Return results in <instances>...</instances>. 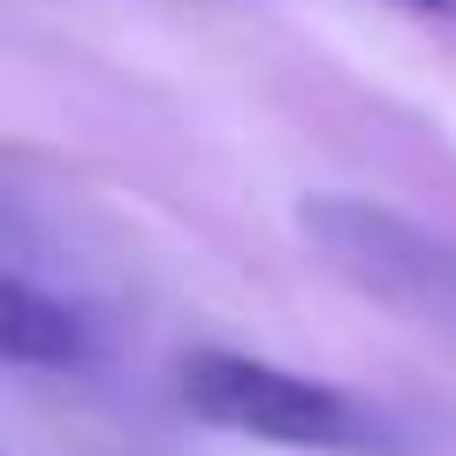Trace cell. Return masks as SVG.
Returning a JSON list of instances; mask_svg holds the SVG:
<instances>
[{"mask_svg":"<svg viewBox=\"0 0 456 456\" xmlns=\"http://www.w3.org/2000/svg\"><path fill=\"white\" fill-rule=\"evenodd\" d=\"M175 395L198 426H221V434L266 441V449H305V456H350L373 441L365 419L335 380L289 373L274 358H251V350H191L175 365Z\"/></svg>","mask_w":456,"mask_h":456,"instance_id":"6da1fadb","label":"cell"},{"mask_svg":"<svg viewBox=\"0 0 456 456\" xmlns=\"http://www.w3.org/2000/svg\"><path fill=\"white\" fill-rule=\"evenodd\" d=\"M297 228L312 236V251H320L350 289L380 297V305L411 312V320L456 327V244L449 236L403 221V213L380 206V198H342V191L305 198Z\"/></svg>","mask_w":456,"mask_h":456,"instance_id":"7a4b0ae2","label":"cell"},{"mask_svg":"<svg viewBox=\"0 0 456 456\" xmlns=\"http://www.w3.org/2000/svg\"><path fill=\"white\" fill-rule=\"evenodd\" d=\"M0 350L23 373H77V365H92V320L16 266L8 274V305H0Z\"/></svg>","mask_w":456,"mask_h":456,"instance_id":"3957f363","label":"cell"},{"mask_svg":"<svg viewBox=\"0 0 456 456\" xmlns=\"http://www.w3.org/2000/svg\"><path fill=\"white\" fill-rule=\"evenodd\" d=\"M395 8H411V16H434V23H456V0H395Z\"/></svg>","mask_w":456,"mask_h":456,"instance_id":"277c9868","label":"cell"}]
</instances>
